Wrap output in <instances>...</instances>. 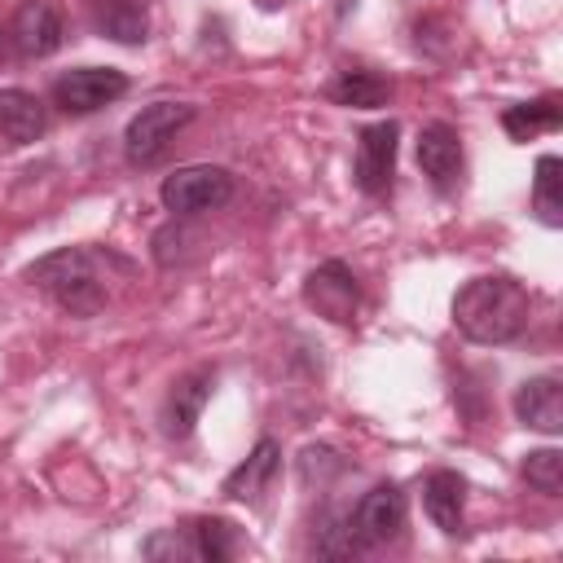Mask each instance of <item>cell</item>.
<instances>
[{
    "label": "cell",
    "mask_w": 563,
    "mask_h": 563,
    "mask_svg": "<svg viewBox=\"0 0 563 563\" xmlns=\"http://www.w3.org/2000/svg\"><path fill=\"white\" fill-rule=\"evenodd\" d=\"M110 255L92 251V246H57L48 255H40L35 264H26V282L40 286L62 312L70 317H97L110 299V277L101 273Z\"/></svg>",
    "instance_id": "obj_2"
},
{
    "label": "cell",
    "mask_w": 563,
    "mask_h": 563,
    "mask_svg": "<svg viewBox=\"0 0 563 563\" xmlns=\"http://www.w3.org/2000/svg\"><path fill=\"white\" fill-rule=\"evenodd\" d=\"M405 528V493L396 484H374L356 510L347 515V532L356 541V550H374V545H387L396 532Z\"/></svg>",
    "instance_id": "obj_7"
},
{
    "label": "cell",
    "mask_w": 563,
    "mask_h": 563,
    "mask_svg": "<svg viewBox=\"0 0 563 563\" xmlns=\"http://www.w3.org/2000/svg\"><path fill=\"white\" fill-rule=\"evenodd\" d=\"M194 550L207 563H224L238 550V532L229 519H194Z\"/></svg>",
    "instance_id": "obj_21"
},
{
    "label": "cell",
    "mask_w": 563,
    "mask_h": 563,
    "mask_svg": "<svg viewBox=\"0 0 563 563\" xmlns=\"http://www.w3.org/2000/svg\"><path fill=\"white\" fill-rule=\"evenodd\" d=\"M141 554H145V559H198V550H194V537H180L176 528L145 537V541H141Z\"/></svg>",
    "instance_id": "obj_22"
},
{
    "label": "cell",
    "mask_w": 563,
    "mask_h": 563,
    "mask_svg": "<svg viewBox=\"0 0 563 563\" xmlns=\"http://www.w3.org/2000/svg\"><path fill=\"white\" fill-rule=\"evenodd\" d=\"M211 391H216V369H211V365H198V369L180 374V378L172 383L163 409H158L163 435H167V440H189L194 427H198V418H202V405L211 400Z\"/></svg>",
    "instance_id": "obj_9"
},
{
    "label": "cell",
    "mask_w": 563,
    "mask_h": 563,
    "mask_svg": "<svg viewBox=\"0 0 563 563\" xmlns=\"http://www.w3.org/2000/svg\"><path fill=\"white\" fill-rule=\"evenodd\" d=\"M462 506H466V479L457 471H431L422 484V510L444 537L462 532Z\"/></svg>",
    "instance_id": "obj_14"
},
{
    "label": "cell",
    "mask_w": 563,
    "mask_h": 563,
    "mask_svg": "<svg viewBox=\"0 0 563 563\" xmlns=\"http://www.w3.org/2000/svg\"><path fill=\"white\" fill-rule=\"evenodd\" d=\"M62 13L48 4V0H22L9 18V44L22 53V57H48L62 48Z\"/></svg>",
    "instance_id": "obj_10"
},
{
    "label": "cell",
    "mask_w": 563,
    "mask_h": 563,
    "mask_svg": "<svg viewBox=\"0 0 563 563\" xmlns=\"http://www.w3.org/2000/svg\"><path fill=\"white\" fill-rule=\"evenodd\" d=\"M532 317V299L528 290L506 277V273H488V277H471L457 295H453V325L484 347L510 343L528 330Z\"/></svg>",
    "instance_id": "obj_1"
},
{
    "label": "cell",
    "mask_w": 563,
    "mask_h": 563,
    "mask_svg": "<svg viewBox=\"0 0 563 563\" xmlns=\"http://www.w3.org/2000/svg\"><path fill=\"white\" fill-rule=\"evenodd\" d=\"M303 303L334 325H352L361 308V286L343 260H325L303 277Z\"/></svg>",
    "instance_id": "obj_6"
},
{
    "label": "cell",
    "mask_w": 563,
    "mask_h": 563,
    "mask_svg": "<svg viewBox=\"0 0 563 563\" xmlns=\"http://www.w3.org/2000/svg\"><path fill=\"white\" fill-rule=\"evenodd\" d=\"M194 106L189 101H154V106H145V110H136L132 114V123H128V132H123V154H128V163L132 167H154L167 150H172V141L194 123Z\"/></svg>",
    "instance_id": "obj_3"
},
{
    "label": "cell",
    "mask_w": 563,
    "mask_h": 563,
    "mask_svg": "<svg viewBox=\"0 0 563 563\" xmlns=\"http://www.w3.org/2000/svg\"><path fill=\"white\" fill-rule=\"evenodd\" d=\"M396 136H400V123L396 119H383V123L361 128L352 176H356V189L365 198H387L391 176H396Z\"/></svg>",
    "instance_id": "obj_5"
},
{
    "label": "cell",
    "mask_w": 563,
    "mask_h": 563,
    "mask_svg": "<svg viewBox=\"0 0 563 563\" xmlns=\"http://www.w3.org/2000/svg\"><path fill=\"white\" fill-rule=\"evenodd\" d=\"M48 128V114H44V101L26 88H0V136L9 145H31L40 141Z\"/></svg>",
    "instance_id": "obj_15"
},
{
    "label": "cell",
    "mask_w": 563,
    "mask_h": 563,
    "mask_svg": "<svg viewBox=\"0 0 563 563\" xmlns=\"http://www.w3.org/2000/svg\"><path fill=\"white\" fill-rule=\"evenodd\" d=\"M519 471H523L528 488H537L545 497H559L563 493V453L559 449H532V453H523Z\"/></svg>",
    "instance_id": "obj_20"
},
{
    "label": "cell",
    "mask_w": 563,
    "mask_h": 563,
    "mask_svg": "<svg viewBox=\"0 0 563 563\" xmlns=\"http://www.w3.org/2000/svg\"><path fill=\"white\" fill-rule=\"evenodd\" d=\"M277 466H282L277 440H260V444L246 453V462H238V466L224 475V497H233V501H260V497L268 493Z\"/></svg>",
    "instance_id": "obj_13"
},
{
    "label": "cell",
    "mask_w": 563,
    "mask_h": 563,
    "mask_svg": "<svg viewBox=\"0 0 563 563\" xmlns=\"http://www.w3.org/2000/svg\"><path fill=\"white\" fill-rule=\"evenodd\" d=\"M418 167L440 194L457 189V180H462V141L449 123H427L418 132Z\"/></svg>",
    "instance_id": "obj_11"
},
{
    "label": "cell",
    "mask_w": 563,
    "mask_h": 563,
    "mask_svg": "<svg viewBox=\"0 0 563 563\" xmlns=\"http://www.w3.org/2000/svg\"><path fill=\"white\" fill-rule=\"evenodd\" d=\"M158 198L172 216H202V211H216L233 198V172L229 167H216V163H189V167H176L163 185H158Z\"/></svg>",
    "instance_id": "obj_4"
},
{
    "label": "cell",
    "mask_w": 563,
    "mask_h": 563,
    "mask_svg": "<svg viewBox=\"0 0 563 563\" xmlns=\"http://www.w3.org/2000/svg\"><path fill=\"white\" fill-rule=\"evenodd\" d=\"M501 128L510 141H532L537 132H554L559 128V101L554 97H537V101H519L501 114Z\"/></svg>",
    "instance_id": "obj_19"
},
{
    "label": "cell",
    "mask_w": 563,
    "mask_h": 563,
    "mask_svg": "<svg viewBox=\"0 0 563 563\" xmlns=\"http://www.w3.org/2000/svg\"><path fill=\"white\" fill-rule=\"evenodd\" d=\"M123 92H128V75L114 66H79L53 84V101L66 114H92V110L119 101Z\"/></svg>",
    "instance_id": "obj_8"
},
{
    "label": "cell",
    "mask_w": 563,
    "mask_h": 563,
    "mask_svg": "<svg viewBox=\"0 0 563 563\" xmlns=\"http://www.w3.org/2000/svg\"><path fill=\"white\" fill-rule=\"evenodd\" d=\"M532 211H537V220L550 224V229L563 224V163H559V154H541V158H537Z\"/></svg>",
    "instance_id": "obj_18"
},
{
    "label": "cell",
    "mask_w": 563,
    "mask_h": 563,
    "mask_svg": "<svg viewBox=\"0 0 563 563\" xmlns=\"http://www.w3.org/2000/svg\"><path fill=\"white\" fill-rule=\"evenodd\" d=\"M325 97H330L334 106L374 110V106H383V101L391 97V84H387L383 75H374V70H339V75L330 79Z\"/></svg>",
    "instance_id": "obj_17"
},
{
    "label": "cell",
    "mask_w": 563,
    "mask_h": 563,
    "mask_svg": "<svg viewBox=\"0 0 563 563\" xmlns=\"http://www.w3.org/2000/svg\"><path fill=\"white\" fill-rule=\"evenodd\" d=\"M515 418L541 435H559L563 431V387L554 374H537L523 378L515 391Z\"/></svg>",
    "instance_id": "obj_12"
},
{
    "label": "cell",
    "mask_w": 563,
    "mask_h": 563,
    "mask_svg": "<svg viewBox=\"0 0 563 563\" xmlns=\"http://www.w3.org/2000/svg\"><path fill=\"white\" fill-rule=\"evenodd\" d=\"M92 26L114 44H141L150 35L145 0H88Z\"/></svg>",
    "instance_id": "obj_16"
}]
</instances>
